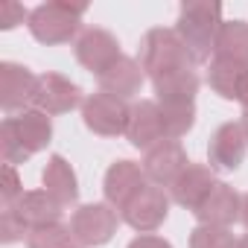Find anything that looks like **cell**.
<instances>
[{"mask_svg":"<svg viewBox=\"0 0 248 248\" xmlns=\"http://www.w3.org/2000/svg\"><path fill=\"white\" fill-rule=\"evenodd\" d=\"M126 248H172V242L161 233H138Z\"/></svg>","mask_w":248,"mask_h":248,"instance_id":"30","label":"cell"},{"mask_svg":"<svg viewBox=\"0 0 248 248\" xmlns=\"http://www.w3.org/2000/svg\"><path fill=\"white\" fill-rule=\"evenodd\" d=\"M242 132H245V140H248V108H242Z\"/></svg>","mask_w":248,"mask_h":248,"instance_id":"33","label":"cell"},{"mask_svg":"<svg viewBox=\"0 0 248 248\" xmlns=\"http://www.w3.org/2000/svg\"><path fill=\"white\" fill-rule=\"evenodd\" d=\"M41 190H47L64 210L79 207V178L64 155H50L41 170Z\"/></svg>","mask_w":248,"mask_h":248,"instance_id":"16","label":"cell"},{"mask_svg":"<svg viewBox=\"0 0 248 248\" xmlns=\"http://www.w3.org/2000/svg\"><path fill=\"white\" fill-rule=\"evenodd\" d=\"M199 88H202V79L196 70H181V73L152 82L155 102H161V105H193Z\"/></svg>","mask_w":248,"mask_h":248,"instance_id":"19","label":"cell"},{"mask_svg":"<svg viewBox=\"0 0 248 248\" xmlns=\"http://www.w3.org/2000/svg\"><path fill=\"white\" fill-rule=\"evenodd\" d=\"M236 248H248V233H245V236H239V242H236Z\"/></svg>","mask_w":248,"mask_h":248,"instance_id":"34","label":"cell"},{"mask_svg":"<svg viewBox=\"0 0 248 248\" xmlns=\"http://www.w3.org/2000/svg\"><path fill=\"white\" fill-rule=\"evenodd\" d=\"M120 222H123L120 210H114L108 202H88V204L73 207L67 225L79 248H99L114 239Z\"/></svg>","mask_w":248,"mask_h":248,"instance_id":"4","label":"cell"},{"mask_svg":"<svg viewBox=\"0 0 248 248\" xmlns=\"http://www.w3.org/2000/svg\"><path fill=\"white\" fill-rule=\"evenodd\" d=\"M30 21V9L18 0H0V30H15Z\"/></svg>","mask_w":248,"mask_h":248,"instance_id":"29","label":"cell"},{"mask_svg":"<svg viewBox=\"0 0 248 248\" xmlns=\"http://www.w3.org/2000/svg\"><path fill=\"white\" fill-rule=\"evenodd\" d=\"M239 105L248 108V76H245V82H242V88H239Z\"/></svg>","mask_w":248,"mask_h":248,"instance_id":"32","label":"cell"},{"mask_svg":"<svg viewBox=\"0 0 248 248\" xmlns=\"http://www.w3.org/2000/svg\"><path fill=\"white\" fill-rule=\"evenodd\" d=\"M73 248H79V245H73Z\"/></svg>","mask_w":248,"mask_h":248,"instance_id":"35","label":"cell"},{"mask_svg":"<svg viewBox=\"0 0 248 248\" xmlns=\"http://www.w3.org/2000/svg\"><path fill=\"white\" fill-rule=\"evenodd\" d=\"M38 91V73H32L21 62H3L0 64V108L6 117H15L27 108H32Z\"/></svg>","mask_w":248,"mask_h":248,"instance_id":"8","label":"cell"},{"mask_svg":"<svg viewBox=\"0 0 248 248\" xmlns=\"http://www.w3.org/2000/svg\"><path fill=\"white\" fill-rule=\"evenodd\" d=\"M143 82H146V73H143L140 62L132 59V56H126V53H123L105 73L96 76L99 91H105V93H111V96H120V99H126V102L140 93Z\"/></svg>","mask_w":248,"mask_h":248,"instance_id":"15","label":"cell"},{"mask_svg":"<svg viewBox=\"0 0 248 248\" xmlns=\"http://www.w3.org/2000/svg\"><path fill=\"white\" fill-rule=\"evenodd\" d=\"M73 56L88 73L99 76L123 56L120 53V38L114 32L102 30V27H85L82 35L73 41Z\"/></svg>","mask_w":248,"mask_h":248,"instance_id":"9","label":"cell"},{"mask_svg":"<svg viewBox=\"0 0 248 248\" xmlns=\"http://www.w3.org/2000/svg\"><path fill=\"white\" fill-rule=\"evenodd\" d=\"M239 222H242V228L248 231V193H242V213H239Z\"/></svg>","mask_w":248,"mask_h":248,"instance_id":"31","label":"cell"},{"mask_svg":"<svg viewBox=\"0 0 248 248\" xmlns=\"http://www.w3.org/2000/svg\"><path fill=\"white\" fill-rule=\"evenodd\" d=\"M9 120H12V129L30 155H38L50 146V140H53V117L50 114H44L38 108H27Z\"/></svg>","mask_w":248,"mask_h":248,"instance_id":"18","label":"cell"},{"mask_svg":"<svg viewBox=\"0 0 248 248\" xmlns=\"http://www.w3.org/2000/svg\"><path fill=\"white\" fill-rule=\"evenodd\" d=\"M132 105L120 96H111L105 91H93L82 102V123L96 138H120L129 129Z\"/></svg>","mask_w":248,"mask_h":248,"instance_id":"5","label":"cell"},{"mask_svg":"<svg viewBox=\"0 0 248 248\" xmlns=\"http://www.w3.org/2000/svg\"><path fill=\"white\" fill-rule=\"evenodd\" d=\"M24 178L18 172V167L3 164V172H0V199H3V207H15L24 199Z\"/></svg>","mask_w":248,"mask_h":248,"instance_id":"28","label":"cell"},{"mask_svg":"<svg viewBox=\"0 0 248 248\" xmlns=\"http://www.w3.org/2000/svg\"><path fill=\"white\" fill-rule=\"evenodd\" d=\"M0 158H3V164H12V167H21V164H27V161L32 158V155L24 149L21 138L15 135L9 117L3 120V126H0Z\"/></svg>","mask_w":248,"mask_h":248,"instance_id":"26","label":"cell"},{"mask_svg":"<svg viewBox=\"0 0 248 248\" xmlns=\"http://www.w3.org/2000/svg\"><path fill=\"white\" fill-rule=\"evenodd\" d=\"M88 12V3H70V0H50L30 9L27 30L30 35L44 47L70 44L82 35V18Z\"/></svg>","mask_w":248,"mask_h":248,"instance_id":"2","label":"cell"},{"mask_svg":"<svg viewBox=\"0 0 248 248\" xmlns=\"http://www.w3.org/2000/svg\"><path fill=\"white\" fill-rule=\"evenodd\" d=\"M236 236L231 228H213V225H196L190 231V248H236Z\"/></svg>","mask_w":248,"mask_h":248,"instance_id":"25","label":"cell"},{"mask_svg":"<svg viewBox=\"0 0 248 248\" xmlns=\"http://www.w3.org/2000/svg\"><path fill=\"white\" fill-rule=\"evenodd\" d=\"M242 213V196L228 184L219 181L213 187V193L207 196V202L193 213L199 219V225H213V228H231L233 222H239Z\"/></svg>","mask_w":248,"mask_h":248,"instance_id":"17","label":"cell"},{"mask_svg":"<svg viewBox=\"0 0 248 248\" xmlns=\"http://www.w3.org/2000/svg\"><path fill=\"white\" fill-rule=\"evenodd\" d=\"M73 233L70 225L56 222V225H44V228H32L27 236V248H73Z\"/></svg>","mask_w":248,"mask_h":248,"instance_id":"23","label":"cell"},{"mask_svg":"<svg viewBox=\"0 0 248 248\" xmlns=\"http://www.w3.org/2000/svg\"><path fill=\"white\" fill-rule=\"evenodd\" d=\"M222 24H225V18H222L219 3L193 0V3H184L178 9L175 32L184 41V47H187V53L193 56L196 64H210V59L216 53V38H219Z\"/></svg>","mask_w":248,"mask_h":248,"instance_id":"1","label":"cell"},{"mask_svg":"<svg viewBox=\"0 0 248 248\" xmlns=\"http://www.w3.org/2000/svg\"><path fill=\"white\" fill-rule=\"evenodd\" d=\"M190 164L193 161L187 158V149L181 146V140H164L149 152H143V161H140L149 184H158L164 190H172V184L181 178V172Z\"/></svg>","mask_w":248,"mask_h":248,"instance_id":"10","label":"cell"},{"mask_svg":"<svg viewBox=\"0 0 248 248\" xmlns=\"http://www.w3.org/2000/svg\"><path fill=\"white\" fill-rule=\"evenodd\" d=\"M161 114H164V126H167L170 140H181L196 126V102L193 105H161Z\"/></svg>","mask_w":248,"mask_h":248,"instance_id":"24","label":"cell"},{"mask_svg":"<svg viewBox=\"0 0 248 248\" xmlns=\"http://www.w3.org/2000/svg\"><path fill=\"white\" fill-rule=\"evenodd\" d=\"M216 184H219V181H216V172H213L207 164H190V167L181 172V178L172 184L170 196H172V202H175L178 207L196 213V210L207 202V196L213 193Z\"/></svg>","mask_w":248,"mask_h":248,"instance_id":"14","label":"cell"},{"mask_svg":"<svg viewBox=\"0 0 248 248\" xmlns=\"http://www.w3.org/2000/svg\"><path fill=\"white\" fill-rule=\"evenodd\" d=\"M170 204H172L170 190H164L158 184H146L126 207L120 210V216H123V222H126L132 231H138V233H155L167 222Z\"/></svg>","mask_w":248,"mask_h":248,"instance_id":"6","label":"cell"},{"mask_svg":"<svg viewBox=\"0 0 248 248\" xmlns=\"http://www.w3.org/2000/svg\"><path fill=\"white\" fill-rule=\"evenodd\" d=\"M138 62H140V67H143L149 82L172 76V73H181V70H196V62L187 53L184 41L178 38L175 27H152L140 38Z\"/></svg>","mask_w":248,"mask_h":248,"instance_id":"3","label":"cell"},{"mask_svg":"<svg viewBox=\"0 0 248 248\" xmlns=\"http://www.w3.org/2000/svg\"><path fill=\"white\" fill-rule=\"evenodd\" d=\"M15 207H18L21 219L30 225V231H32V228H44V225H56V222H62V216H64V207H62L47 190H27L24 199H21Z\"/></svg>","mask_w":248,"mask_h":248,"instance_id":"20","label":"cell"},{"mask_svg":"<svg viewBox=\"0 0 248 248\" xmlns=\"http://www.w3.org/2000/svg\"><path fill=\"white\" fill-rule=\"evenodd\" d=\"M248 76V64L242 62H228V59H210L207 64V85L216 96L228 102H239V88Z\"/></svg>","mask_w":248,"mask_h":248,"instance_id":"21","label":"cell"},{"mask_svg":"<svg viewBox=\"0 0 248 248\" xmlns=\"http://www.w3.org/2000/svg\"><path fill=\"white\" fill-rule=\"evenodd\" d=\"M248 155V140L242 132L239 120H228L222 126L213 129L210 140H207V167L213 172H233L242 167Z\"/></svg>","mask_w":248,"mask_h":248,"instance_id":"7","label":"cell"},{"mask_svg":"<svg viewBox=\"0 0 248 248\" xmlns=\"http://www.w3.org/2000/svg\"><path fill=\"white\" fill-rule=\"evenodd\" d=\"M213 59H228V62H242L248 64V21H225L216 38V53Z\"/></svg>","mask_w":248,"mask_h":248,"instance_id":"22","label":"cell"},{"mask_svg":"<svg viewBox=\"0 0 248 248\" xmlns=\"http://www.w3.org/2000/svg\"><path fill=\"white\" fill-rule=\"evenodd\" d=\"M146 184H149V178H146V172L138 161L117 158L102 175V196L114 210H123Z\"/></svg>","mask_w":248,"mask_h":248,"instance_id":"11","label":"cell"},{"mask_svg":"<svg viewBox=\"0 0 248 248\" xmlns=\"http://www.w3.org/2000/svg\"><path fill=\"white\" fill-rule=\"evenodd\" d=\"M82 102H85L82 88L76 82H70L67 76L53 73V70L38 76V91H35L32 108H38L50 117H59V114H70L73 108H82Z\"/></svg>","mask_w":248,"mask_h":248,"instance_id":"12","label":"cell"},{"mask_svg":"<svg viewBox=\"0 0 248 248\" xmlns=\"http://www.w3.org/2000/svg\"><path fill=\"white\" fill-rule=\"evenodd\" d=\"M126 138L135 149L140 152H149L152 146L170 140L167 138V126H164V114H161V105L155 99H140L132 105V117H129V129H126Z\"/></svg>","mask_w":248,"mask_h":248,"instance_id":"13","label":"cell"},{"mask_svg":"<svg viewBox=\"0 0 248 248\" xmlns=\"http://www.w3.org/2000/svg\"><path fill=\"white\" fill-rule=\"evenodd\" d=\"M27 236H30V225L21 219L18 207H3V213H0V242L15 245V242H27Z\"/></svg>","mask_w":248,"mask_h":248,"instance_id":"27","label":"cell"}]
</instances>
